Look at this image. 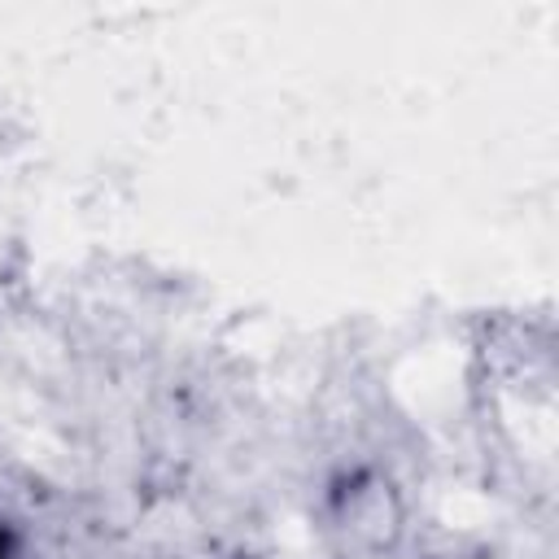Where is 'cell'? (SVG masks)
<instances>
[{
  "label": "cell",
  "mask_w": 559,
  "mask_h": 559,
  "mask_svg": "<svg viewBox=\"0 0 559 559\" xmlns=\"http://www.w3.org/2000/svg\"><path fill=\"white\" fill-rule=\"evenodd\" d=\"M328 528L354 555H384L406 528V507L389 472L354 467L328 493Z\"/></svg>",
  "instance_id": "1"
}]
</instances>
